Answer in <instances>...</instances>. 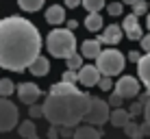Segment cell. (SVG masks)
<instances>
[{
  "label": "cell",
  "instance_id": "1",
  "mask_svg": "<svg viewBox=\"0 0 150 139\" xmlns=\"http://www.w3.org/2000/svg\"><path fill=\"white\" fill-rule=\"evenodd\" d=\"M41 35L33 22L20 15L0 20V68L24 72L39 56Z\"/></svg>",
  "mask_w": 150,
  "mask_h": 139
},
{
  "label": "cell",
  "instance_id": "2",
  "mask_svg": "<svg viewBox=\"0 0 150 139\" xmlns=\"http://www.w3.org/2000/svg\"><path fill=\"white\" fill-rule=\"evenodd\" d=\"M89 98L87 91L48 94L44 100V117L52 126H76L87 113Z\"/></svg>",
  "mask_w": 150,
  "mask_h": 139
},
{
  "label": "cell",
  "instance_id": "3",
  "mask_svg": "<svg viewBox=\"0 0 150 139\" xmlns=\"http://www.w3.org/2000/svg\"><path fill=\"white\" fill-rule=\"evenodd\" d=\"M48 52L57 59H68L72 52H76V37L70 28H54L48 35Z\"/></svg>",
  "mask_w": 150,
  "mask_h": 139
},
{
  "label": "cell",
  "instance_id": "4",
  "mask_svg": "<svg viewBox=\"0 0 150 139\" xmlns=\"http://www.w3.org/2000/svg\"><path fill=\"white\" fill-rule=\"evenodd\" d=\"M96 68L105 76H117L124 70V56H122L120 50H115V48L100 50V54L96 56Z\"/></svg>",
  "mask_w": 150,
  "mask_h": 139
},
{
  "label": "cell",
  "instance_id": "5",
  "mask_svg": "<svg viewBox=\"0 0 150 139\" xmlns=\"http://www.w3.org/2000/svg\"><path fill=\"white\" fill-rule=\"evenodd\" d=\"M109 115H111L109 102H105L102 98L91 96L89 98V107H87V113H85L83 120H85L87 124H91V126H102L105 122H109Z\"/></svg>",
  "mask_w": 150,
  "mask_h": 139
},
{
  "label": "cell",
  "instance_id": "6",
  "mask_svg": "<svg viewBox=\"0 0 150 139\" xmlns=\"http://www.w3.org/2000/svg\"><path fill=\"white\" fill-rule=\"evenodd\" d=\"M18 120H20L18 107H15L11 100H7V98L0 96V133L13 131L15 124H18Z\"/></svg>",
  "mask_w": 150,
  "mask_h": 139
},
{
  "label": "cell",
  "instance_id": "7",
  "mask_svg": "<svg viewBox=\"0 0 150 139\" xmlns=\"http://www.w3.org/2000/svg\"><path fill=\"white\" fill-rule=\"evenodd\" d=\"M113 87H115V94H120L122 98L139 96V80L135 78V76H122Z\"/></svg>",
  "mask_w": 150,
  "mask_h": 139
},
{
  "label": "cell",
  "instance_id": "8",
  "mask_svg": "<svg viewBox=\"0 0 150 139\" xmlns=\"http://www.w3.org/2000/svg\"><path fill=\"white\" fill-rule=\"evenodd\" d=\"M18 98L24 104H33L41 98V89L35 83H20L18 85Z\"/></svg>",
  "mask_w": 150,
  "mask_h": 139
},
{
  "label": "cell",
  "instance_id": "9",
  "mask_svg": "<svg viewBox=\"0 0 150 139\" xmlns=\"http://www.w3.org/2000/svg\"><path fill=\"white\" fill-rule=\"evenodd\" d=\"M100 70L96 68V65H81L79 70V83L85 85V87H94L98 85V80H100Z\"/></svg>",
  "mask_w": 150,
  "mask_h": 139
},
{
  "label": "cell",
  "instance_id": "10",
  "mask_svg": "<svg viewBox=\"0 0 150 139\" xmlns=\"http://www.w3.org/2000/svg\"><path fill=\"white\" fill-rule=\"evenodd\" d=\"M122 30H124V35H126L128 39H142V37H144L142 26H139L137 15H135V13H131V15H126V18H124V22H122Z\"/></svg>",
  "mask_w": 150,
  "mask_h": 139
},
{
  "label": "cell",
  "instance_id": "11",
  "mask_svg": "<svg viewBox=\"0 0 150 139\" xmlns=\"http://www.w3.org/2000/svg\"><path fill=\"white\" fill-rule=\"evenodd\" d=\"M122 35H124V30L117 26V24H109L105 30H102V35L98 39H100L102 44H120V39H122Z\"/></svg>",
  "mask_w": 150,
  "mask_h": 139
},
{
  "label": "cell",
  "instance_id": "12",
  "mask_svg": "<svg viewBox=\"0 0 150 139\" xmlns=\"http://www.w3.org/2000/svg\"><path fill=\"white\" fill-rule=\"evenodd\" d=\"M46 22L52 24V26H59V24L65 22V9L61 7V4H52L50 9H46Z\"/></svg>",
  "mask_w": 150,
  "mask_h": 139
},
{
  "label": "cell",
  "instance_id": "13",
  "mask_svg": "<svg viewBox=\"0 0 150 139\" xmlns=\"http://www.w3.org/2000/svg\"><path fill=\"white\" fill-rule=\"evenodd\" d=\"M131 120H133V115H131V113H128L126 109H122V107L113 109V111H111V115H109V122H111V124L115 126V128H124Z\"/></svg>",
  "mask_w": 150,
  "mask_h": 139
},
{
  "label": "cell",
  "instance_id": "14",
  "mask_svg": "<svg viewBox=\"0 0 150 139\" xmlns=\"http://www.w3.org/2000/svg\"><path fill=\"white\" fill-rule=\"evenodd\" d=\"M137 74H139V80L146 87H150V52L142 54V59L137 61Z\"/></svg>",
  "mask_w": 150,
  "mask_h": 139
},
{
  "label": "cell",
  "instance_id": "15",
  "mask_svg": "<svg viewBox=\"0 0 150 139\" xmlns=\"http://www.w3.org/2000/svg\"><path fill=\"white\" fill-rule=\"evenodd\" d=\"M100 39H87V42H83L81 44V54L83 56H87V59H96L98 54H100Z\"/></svg>",
  "mask_w": 150,
  "mask_h": 139
},
{
  "label": "cell",
  "instance_id": "16",
  "mask_svg": "<svg viewBox=\"0 0 150 139\" xmlns=\"http://www.w3.org/2000/svg\"><path fill=\"white\" fill-rule=\"evenodd\" d=\"M48 70H50V63H48V59L46 56H35V61L28 65V72L30 74H35V76H46L48 74Z\"/></svg>",
  "mask_w": 150,
  "mask_h": 139
},
{
  "label": "cell",
  "instance_id": "17",
  "mask_svg": "<svg viewBox=\"0 0 150 139\" xmlns=\"http://www.w3.org/2000/svg\"><path fill=\"white\" fill-rule=\"evenodd\" d=\"M72 139H102V135H100V131H98L96 126L87 124V126H79L76 128Z\"/></svg>",
  "mask_w": 150,
  "mask_h": 139
},
{
  "label": "cell",
  "instance_id": "18",
  "mask_svg": "<svg viewBox=\"0 0 150 139\" xmlns=\"http://www.w3.org/2000/svg\"><path fill=\"white\" fill-rule=\"evenodd\" d=\"M85 28L91 30V33L100 30V28H102V15L98 13V11H96V13H89V15L85 18Z\"/></svg>",
  "mask_w": 150,
  "mask_h": 139
},
{
  "label": "cell",
  "instance_id": "19",
  "mask_svg": "<svg viewBox=\"0 0 150 139\" xmlns=\"http://www.w3.org/2000/svg\"><path fill=\"white\" fill-rule=\"evenodd\" d=\"M18 133H20V137H24V139H28V137H33V135H37V126H35L33 117H30L28 122H22V124L18 126Z\"/></svg>",
  "mask_w": 150,
  "mask_h": 139
},
{
  "label": "cell",
  "instance_id": "20",
  "mask_svg": "<svg viewBox=\"0 0 150 139\" xmlns=\"http://www.w3.org/2000/svg\"><path fill=\"white\" fill-rule=\"evenodd\" d=\"M72 91H79V87H74V83H68V80H61L50 87V94H72Z\"/></svg>",
  "mask_w": 150,
  "mask_h": 139
},
{
  "label": "cell",
  "instance_id": "21",
  "mask_svg": "<svg viewBox=\"0 0 150 139\" xmlns=\"http://www.w3.org/2000/svg\"><path fill=\"white\" fill-rule=\"evenodd\" d=\"M124 133H126V137L128 139H144V135H142V128H139V124L137 122H128L126 126H124Z\"/></svg>",
  "mask_w": 150,
  "mask_h": 139
},
{
  "label": "cell",
  "instance_id": "22",
  "mask_svg": "<svg viewBox=\"0 0 150 139\" xmlns=\"http://www.w3.org/2000/svg\"><path fill=\"white\" fill-rule=\"evenodd\" d=\"M18 4H20V9L22 11H39L41 7H44V0H18Z\"/></svg>",
  "mask_w": 150,
  "mask_h": 139
},
{
  "label": "cell",
  "instance_id": "23",
  "mask_svg": "<svg viewBox=\"0 0 150 139\" xmlns=\"http://www.w3.org/2000/svg\"><path fill=\"white\" fill-rule=\"evenodd\" d=\"M13 91H15V85H13L11 78H0V96L7 98V96H11Z\"/></svg>",
  "mask_w": 150,
  "mask_h": 139
},
{
  "label": "cell",
  "instance_id": "24",
  "mask_svg": "<svg viewBox=\"0 0 150 139\" xmlns=\"http://www.w3.org/2000/svg\"><path fill=\"white\" fill-rule=\"evenodd\" d=\"M83 7H85V11H89V13H96V11H100L102 7H105V0H83Z\"/></svg>",
  "mask_w": 150,
  "mask_h": 139
},
{
  "label": "cell",
  "instance_id": "25",
  "mask_svg": "<svg viewBox=\"0 0 150 139\" xmlns=\"http://www.w3.org/2000/svg\"><path fill=\"white\" fill-rule=\"evenodd\" d=\"M65 61H68V70H81V65H83V54L72 52Z\"/></svg>",
  "mask_w": 150,
  "mask_h": 139
},
{
  "label": "cell",
  "instance_id": "26",
  "mask_svg": "<svg viewBox=\"0 0 150 139\" xmlns=\"http://www.w3.org/2000/svg\"><path fill=\"white\" fill-rule=\"evenodd\" d=\"M146 11H148V2H146V0H137V2L133 4V13H135L137 18L146 15Z\"/></svg>",
  "mask_w": 150,
  "mask_h": 139
},
{
  "label": "cell",
  "instance_id": "27",
  "mask_svg": "<svg viewBox=\"0 0 150 139\" xmlns=\"http://www.w3.org/2000/svg\"><path fill=\"white\" fill-rule=\"evenodd\" d=\"M28 115L33 117H44V104H37V102H33V104H28Z\"/></svg>",
  "mask_w": 150,
  "mask_h": 139
},
{
  "label": "cell",
  "instance_id": "28",
  "mask_svg": "<svg viewBox=\"0 0 150 139\" xmlns=\"http://www.w3.org/2000/svg\"><path fill=\"white\" fill-rule=\"evenodd\" d=\"M107 11H109V15L117 18V15H122V11H124V2H111V4H107Z\"/></svg>",
  "mask_w": 150,
  "mask_h": 139
},
{
  "label": "cell",
  "instance_id": "29",
  "mask_svg": "<svg viewBox=\"0 0 150 139\" xmlns=\"http://www.w3.org/2000/svg\"><path fill=\"white\" fill-rule=\"evenodd\" d=\"M61 80H68V83H79V70H65L63 76H61Z\"/></svg>",
  "mask_w": 150,
  "mask_h": 139
},
{
  "label": "cell",
  "instance_id": "30",
  "mask_svg": "<svg viewBox=\"0 0 150 139\" xmlns=\"http://www.w3.org/2000/svg\"><path fill=\"white\" fill-rule=\"evenodd\" d=\"M98 87H100L102 91H109L111 87H113V83H111V76H105V74H102V76H100V80H98Z\"/></svg>",
  "mask_w": 150,
  "mask_h": 139
},
{
  "label": "cell",
  "instance_id": "31",
  "mask_svg": "<svg viewBox=\"0 0 150 139\" xmlns=\"http://www.w3.org/2000/svg\"><path fill=\"white\" fill-rule=\"evenodd\" d=\"M57 131H59V135H61V139L63 137H74V126H57Z\"/></svg>",
  "mask_w": 150,
  "mask_h": 139
},
{
  "label": "cell",
  "instance_id": "32",
  "mask_svg": "<svg viewBox=\"0 0 150 139\" xmlns=\"http://www.w3.org/2000/svg\"><path fill=\"white\" fill-rule=\"evenodd\" d=\"M122 100H124V98H122L120 94H115V91H113L111 98H109V107H115V109H117V107H122Z\"/></svg>",
  "mask_w": 150,
  "mask_h": 139
},
{
  "label": "cell",
  "instance_id": "33",
  "mask_svg": "<svg viewBox=\"0 0 150 139\" xmlns=\"http://www.w3.org/2000/svg\"><path fill=\"white\" fill-rule=\"evenodd\" d=\"M128 113H131V115L133 117H137L139 115V113H144V104H142V102H135V104H131V109H128Z\"/></svg>",
  "mask_w": 150,
  "mask_h": 139
},
{
  "label": "cell",
  "instance_id": "34",
  "mask_svg": "<svg viewBox=\"0 0 150 139\" xmlns=\"http://www.w3.org/2000/svg\"><path fill=\"white\" fill-rule=\"evenodd\" d=\"M46 139H61L59 131H57V126H52V124H50V128H48V137H46Z\"/></svg>",
  "mask_w": 150,
  "mask_h": 139
},
{
  "label": "cell",
  "instance_id": "35",
  "mask_svg": "<svg viewBox=\"0 0 150 139\" xmlns=\"http://www.w3.org/2000/svg\"><path fill=\"white\" fill-rule=\"evenodd\" d=\"M139 42H142V48H144V52H150V35H144V37L139 39Z\"/></svg>",
  "mask_w": 150,
  "mask_h": 139
},
{
  "label": "cell",
  "instance_id": "36",
  "mask_svg": "<svg viewBox=\"0 0 150 139\" xmlns=\"http://www.w3.org/2000/svg\"><path fill=\"white\" fill-rule=\"evenodd\" d=\"M144 117H146V122L150 124V98H148L146 104H144Z\"/></svg>",
  "mask_w": 150,
  "mask_h": 139
},
{
  "label": "cell",
  "instance_id": "37",
  "mask_svg": "<svg viewBox=\"0 0 150 139\" xmlns=\"http://www.w3.org/2000/svg\"><path fill=\"white\" fill-rule=\"evenodd\" d=\"M128 59H131V61H133V63H137V61H139V59H142V54H139V52H137V50H131V52H128Z\"/></svg>",
  "mask_w": 150,
  "mask_h": 139
},
{
  "label": "cell",
  "instance_id": "38",
  "mask_svg": "<svg viewBox=\"0 0 150 139\" xmlns=\"http://www.w3.org/2000/svg\"><path fill=\"white\" fill-rule=\"evenodd\" d=\"M139 128H142V135H144V137H148V135H150V124H148V122L139 124Z\"/></svg>",
  "mask_w": 150,
  "mask_h": 139
},
{
  "label": "cell",
  "instance_id": "39",
  "mask_svg": "<svg viewBox=\"0 0 150 139\" xmlns=\"http://www.w3.org/2000/svg\"><path fill=\"white\" fill-rule=\"evenodd\" d=\"M81 2H83V0H65V7H68V9H76Z\"/></svg>",
  "mask_w": 150,
  "mask_h": 139
},
{
  "label": "cell",
  "instance_id": "40",
  "mask_svg": "<svg viewBox=\"0 0 150 139\" xmlns=\"http://www.w3.org/2000/svg\"><path fill=\"white\" fill-rule=\"evenodd\" d=\"M76 26H79V22H76V20H70V22H68V28H70V30H74Z\"/></svg>",
  "mask_w": 150,
  "mask_h": 139
},
{
  "label": "cell",
  "instance_id": "41",
  "mask_svg": "<svg viewBox=\"0 0 150 139\" xmlns=\"http://www.w3.org/2000/svg\"><path fill=\"white\" fill-rule=\"evenodd\" d=\"M122 2H124V4H131V7H133V4H135L137 0H122Z\"/></svg>",
  "mask_w": 150,
  "mask_h": 139
},
{
  "label": "cell",
  "instance_id": "42",
  "mask_svg": "<svg viewBox=\"0 0 150 139\" xmlns=\"http://www.w3.org/2000/svg\"><path fill=\"white\" fill-rule=\"evenodd\" d=\"M146 22H148V30H150V13H148V20H146Z\"/></svg>",
  "mask_w": 150,
  "mask_h": 139
},
{
  "label": "cell",
  "instance_id": "43",
  "mask_svg": "<svg viewBox=\"0 0 150 139\" xmlns=\"http://www.w3.org/2000/svg\"><path fill=\"white\" fill-rule=\"evenodd\" d=\"M28 139H39V137H37V135H33V137H28Z\"/></svg>",
  "mask_w": 150,
  "mask_h": 139
}]
</instances>
